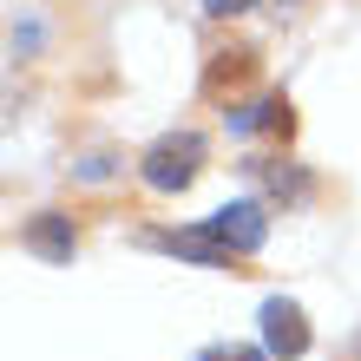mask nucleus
Returning a JSON list of instances; mask_svg holds the SVG:
<instances>
[{"instance_id": "nucleus-1", "label": "nucleus", "mask_w": 361, "mask_h": 361, "mask_svg": "<svg viewBox=\"0 0 361 361\" xmlns=\"http://www.w3.org/2000/svg\"><path fill=\"white\" fill-rule=\"evenodd\" d=\"M204 171V138L197 132H171L145 152V184L152 190H190Z\"/></svg>"}, {"instance_id": "nucleus-2", "label": "nucleus", "mask_w": 361, "mask_h": 361, "mask_svg": "<svg viewBox=\"0 0 361 361\" xmlns=\"http://www.w3.org/2000/svg\"><path fill=\"white\" fill-rule=\"evenodd\" d=\"M145 243L152 250H171V257H190V263H204V269H237V250H230L224 237H210V230H145Z\"/></svg>"}, {"instance_id": "nucleus-3", "label": "nucleus", "mask_w": 361, "mask_h": 361, "mask_svg": "<svg viewBox=\"0 0 361 361\" xmlns=\"http://www.w3.org/2000/svg\"><path fill=\"white\" fill-rule=\"evenodd\" d=\"M257 322H263V348H269V355H283V361L309 355V322H302V309H295V302H283V295H269Z\"/></svg>"}, {"instance_id": "nucleus-4", "label": "nucleus", "mask_w": 361, "mask_h": 361, "mask_svg": "<svg viewBox=\"0 0 361 361\" xmlns=\"http://www.w3.org/2000/svg\"><path fill=\"white\" fill-rule=\"evenodd\" d=\"M204 230H210V237H224L237 257H250V250H263L269 217H263L257 204H224V210H210V217H204Z\"/></svg>"}, {"instance_id": "nucleus-5", "label": "nucleus", "mask_w": 361, "mask_h": 361, "mask_svg": "<svg viewBox=\"0 0 361 361\" xmlns=\"http://www.w3.org/2000/svg\"><path fill=\"white\" fill-rule=\"evenodd\" d=\"M20 243H27L33 257H47V263H73L79 230H73V217H59V210H39V217L20 230Z\"/></svg>"}, {"instance_id": "nucleus-6", "label": "nucleus", "mask_w": 361, "mask_h": 361, "mask_svg": "<svg viewBox=\"0 0 361 361\" xmlns=\"http://www.w3.org/2000/svg\"><path fill=\"white\" fill-rule=\"evenodd\" d=\"M230 132H269V138H289V132H295V105H289L283 92H269L257 112H237V105H230Z\"/></svg>"}, {"instance_id": "nucleus-7", "label": "nucleus", "mask_w": 361, "mask_h": 361, "mask_svg": "<svg viewBox=\"0 0 361 361\" xmlns=\"http://www.w3.org/2000/svg\"><path fill=\"white\" fill-rule=\"evenodd\" d=\"M250 73H257V53H250V47L210 53V66H204V92H210V99H224V92H237Z\"/></svg>"}, {"instance_id": "nucleus-8", "label": "nucleus", "mask_w": 361, "mask_h": 361, "mask_svg": "<svg viewBox=\"0 0 361 361\" xmlns=\"http://www.w3.org/2000/svg\"><path fill=\"white\" fill-rule=\"evenodd\" d=\"M250 171H257L263 178V190H269V197H309V178L302 171H295V164H250Z\"/></svg>"}, {"instance_id": "nucleus-9", "label": "nucleus", "mask_w": 361, "mask_h": 361, "mask_svg": "<svg viewBox=\"0 0 361 361\" xmlns=\"http://www.w3.org/2000/svg\"><path fill=\"white\" fill-rule=\"evenodd\" d=\"M243 7H257V0H204V13H217V20H237Z\"/></svg>"}, {"instance_id": "nucleus-10", "label": "nucleus", "mask_w": 361, "mask_h": 361, "mask_svg": "<svg viewBox=\"0 0 361 361\" xmlns=\"http://www.w3.org/2000/svg\"><path fill=\"white\" fill-rule=\"evenodd\" d=\"M204 361H263L257 348H217V355H204Z\"/></svg>"}]
</instances>
